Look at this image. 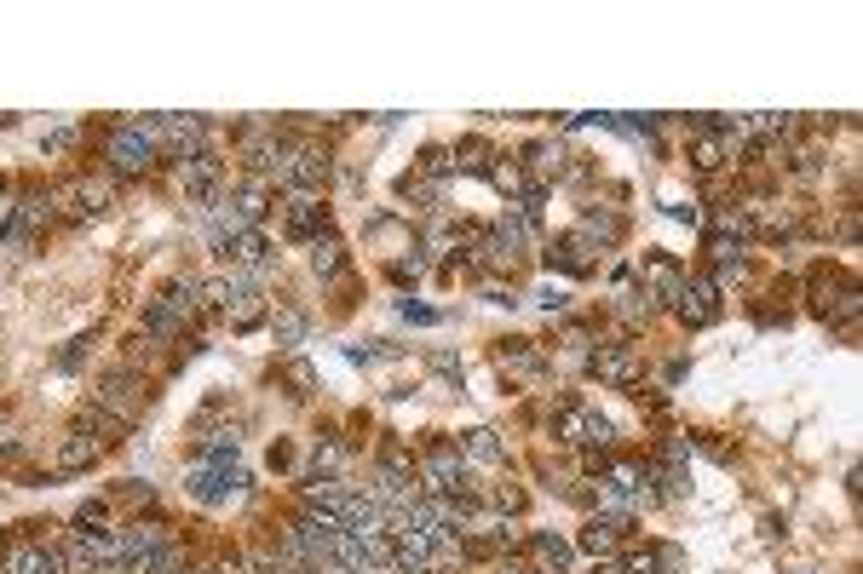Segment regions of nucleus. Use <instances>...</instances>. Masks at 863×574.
I'll use <instances>...</instances> for the list:
<instances>
[{"label":"nucleus","instance_id":"obj_1","mask_svg":"<svg viewBox=\"0 0 863 574\" xmlns=\"http://www.w3.org/2000/svg\"><path fill=\"white\" fill-rule=\"evenodd\" d=\"M156 115H145V121H115L110 127V138H104V161L115 173H145L150 161H156Z\"/></svg>","mask_w":863,"mask_h":574},{"label":"nucleus","instance_id":"obj_2","mask_svg":"<svg viewBox=\"0 0 863 574\" xmlns=\"http://www.w3.org/2000/svg\"><path fill=\"white\" fill-rule=\"evenodd\" d=\"M93 408H104L110 420H122V425H133L138 414L150 408V385L133 374V367H110L104 379L93 385Z\"/></svg>","mask_w":863,"mask_h":574},{"label":"nucleus","instance_id":"obj_3","mask_svg":"<svg viewBox=\"0 0 863 574\" xmlns=\"http://www.w3.org/2000/svg\"><path fill=\"white\" fill-rule=\"evenodd\" d=\"M185 488H190L202 506H225V500H236V495L248 488V471H243V465H190Z\"/></svg>","mask_w":863,"mask_h":574},{"label":"nucleus","instance_id":"obj_4","mask_svg":"<svg viewBox=\"0 0 863 574\" xmlns=\"http://www.w3.org/2000/svg\"><path fill=\"white\" fill-rule=\"evenodd\" d=\"M64 558H70V569H110V563H122V540H115V528H75Z\"/></svg>","mask_w":863,"mask_h":574},{"label":"nucleus","instance_id":"obj_5","mask_svg":"<svg viewBox=\"0 0 863 574\" xmlns=\"http://www.w3.org/2000/svg\"><path fill=\"white\" fill-rule=\"evenodd\" d=\"M156 144L185 161L196 150H208V121L202 115H156Z\"/></svg>","mask_w":863,"mask_h":574},{"label":"nucleus","instance_id":"obj_6","mask_svg":"<svg viewBox=\"0 0 863 574\" xmlns=\"http://www.w3.org/2000/svg\"><path fill=\"white\" fill-rule=\"evenodd\" d=\"M558 437L581 442V448H611L616 442V425L599 414V408H565V414H558Z\"/></svg>","mask_w":863,"mask_h":574},{"label":"nucleus","instance_id":"obj_7","mask_svg":"<svg viewBox=\"0 0 863 574\" xmlns=\"http://www.w3.org/2000/svg\"><path fill=\"white\" fill-rule=\"evenodd\" d=\"M674 311L686 316L691 327H708V322L719 316V287H714L708 276H691V282H679V294H674Z\"/></svg>","mask_w":863,"mask_h":574},{"label":"nucleus","instance_id":"obj_8","mask_svg":"<svg viewBox=\"0 0 863 574\" xmlns=\"http://www.w3.org/2000/svg\"><path fill=\"white\" fill-rule=\"evenodd\" d=\"M588 367L605 385H616V391H628V385L639 379V351H633V345H599V351L588 357Z\"/></svg>","mask_w":863,"mask_h":574},{"label":"nucleus","instance_id":"obj_9","mask_svg":"<svg viewBox=\"0 0 863 574\" xmlns=\"http://www.w3.org/2000/svg\"><path fill=\"white\" fill-rule=\"evenodd\" d=\"M0 574H75V569L58 546H12Z\"/></svg>","mask_w":863,"mask_h":574},{"label":"nucleus","instance_id":"obj_10","mask_svg":"<svg viewBox=\"0 0 863 574\" xmlns=\"http://www.w3.org/2000/svg\"><path fill=\"white\" fill-rule=\"evenodd\" d=\"M495 367H501L507 379H525V385H535L541 374H547V357H541L530 339H507V345L495 351Z\"/></svg>","mask_w":863,"mask_h":574},{"label":"nucleus","instance_id":"obj_11","mask_svg":"<svg viewBox=\"0 0 863 574\" xmlns=\"http://www.w3.org/2000/svg\"><path fill=\"white\" fill-rule=\"evenodd\" d=\"M334 173V155L323 150V144H294V190H323Z\"/></svg>","mask_w":863,"mask_h":574},{"label":"nucleus","instance_id":"obj_12","mask_svg":"<svg viewBox=\"0 0 863 574\" xmlns=\"http://www.w3.org/2000/svg\"><path fill=\"white\" fill-rule=\"evenodd\" d=\"M547 264H558V271H570V276H588V271H599V248H593V241L581 236V230H570V236L553 241Z\"/></svg>","mask_w":863,"mask_h":574},{"label":"nucleus","instance_id":"obj_13","mask_svg":"<svg viewBox=\"0 0 863 574\" xmlns=\"http://www.w3.org/2000/svg\"><path fill=\"white\" fill-rule=\"evenodd\" d=\"M283 219H288V236H317L323 230V201H317L311 190H288V201H283Z\"/></svg>","mask_w":863,"mask_h":574},{"label":"nucleus","instance_id":"obj_14","mask_svg":"<svg viewBox=\"0 0 863 574\" xmlns=\"http://www.w3.org/2000/svg\"><path fill=\"white\" fill-rule=\"evenodd\" d=\"M225 253H231V264H236V271H254V276H266V271H271V241L259 236V230H243V236H236Z\"/></svg>","mask_w":863,"mask_h":574},{"label":"nucleus","instance_id":"obj_15","mask_svg":"<svg viewBox=\"0 0 863 574\" xmlns=\"http://www.w3.org/2000/svg\"><path fill=\"white\" fill-rule=\"evenodd\" d=\"M98 454H104V448H98V437H93V430H82V425H75L70 437L58 442V471H87Z\"/></svg>","mask_w":863,"mask_h":574},{"label":"nucleus","instance_id":"obj_16","mask_svg":"<svg viewBox=\"0 0 863 574\" xmlns=\"http://www.w3.org/2000/svg\"><path fill=\"white\" fill-rule=\"evenodd\" d=\"M110 196H115V184H110V178H82V184L70 190V201H75L70 219H93V213H104V208H110Z\"/></svg>","mask_w":863,"mask_h":574},{"label":"nucleus","instance_id":"obj_17","mask_svg":"<svg viewBox=\"0 0 863 574\" xmlns=\"http://www.w3.org/2000/svg\"><path fill=\"white\" fill-rule=\"evenodd\" d=\"M576 230L588 236L593 248H616V241H621V213H611V208H588Z\"/></svg>","mask_w":863,"mask_h":574},{"label":"nucleus","instance_id":"obj_18","mask_svg":"<svg viewBox=\"0 0 863 574\" xmlns=\"http://www.w3.org/2000/svg\"><path fill=\"white\" fill-rule=\"evenodd\" d=\"M311 271L317 276H340V271H346V241H340L334 230H317L311 236Z\"/></svg>","mask_w":863,"mask_h":574},{"label":"nucleus","instance_id":"obj_19","mask_svg":"<svg viewBox=\"0 0 863 574\" xmlns=\"http://www.w3.org/2000/svg\"><path fill=\"white\" fill-rule=\"evenodd\" d=\"M115 540H122V563H133L138 551H156V546H168L173 535H168L162 523H133V528H122Z\"/></svg>","mask_w":863,"mask_h":574},{"label":"nucleus","instance_id":"obj_20","mask_svg":"<svg viewBox=\"0 0 863 574\" xmlns=\"http://www.w3.org/2000/svg\"><path fill=\"white\" fill-rule=\"evenodd\" d=\"M178 563H185V558H178V546L168 540V546H156V551H138V558L122 563V569L127 574H178Z\"/></svg>","mask_w":863,"mask_h":574},{"label":"nucleus","instance_id":"obj_21","mask_svg":"<svg viewBox=\"0 0 863 574\" xmlns=\"http://www.w3.org/2000/svg\"><path fill=\"white\" fill-rule=\"evenodd\" d=\"M621 528H628V523L593 517L588 528H581V551H593V558H611V551H616V535H621Z\"/></svg>","mask_w":863,"mask_h":574},{"label":"nucleus","instance_id":"obj_22","mask_svg":"<svg viewBox=\"0 0 863 574\" xmlns=\"http://www.w3.org/2000/svg\"><path fill=\"white\" fill-rule=\"evenodd\" d=\"M639 287H645L651 299H674V294H679V271H674L668 259H651L645 276H639Z\"/></svg>","mask_w":863,"mask_h":574},{"label":"nucleus","instance_id":"obj_23","mask_svg":"<svg viewBox=\"0 0 863 574\" xmlns=\"http://www.w3.org/2000/svg\"><path fill=\"white\" fill-rule=\"evenodd\" d=\"M460 454H472V460H484V465H495V460H507V448H501V430H490V425H478L467 442H460Z\"/></svg>","mask_w":863,"mask_h":574},{"label":"nucleus","instance_id":"obj_24","mask_svg":"<svg viewBox=\"0 0 863 574\" xmlns=\"http://www.w3.org/2000/svg\"><path fill=\"white\" fill-rule=\"evenodd\" d=\"M530 558H535L541 569L558 574V569H570V546L558 540V535H530Z\"/></svg>","mask_w":863,"mask_h":574},{"label":"nucleus","instance_id":"obj_25","mask_svg":"<svg viewBox=\"0 0 863 574\" xmlns=\"http://www.w3.org/2000/svg\"><path fill=\"white\" fill-rule=\"evenodd\" d=\"M82 430H98V448H110V442H122V430H127V425H122V420H110L104 408H93V402H87Z\"/></svg>","mask_w":863,"mask_h":574},{"label":"nucleus","instance_id":"obj_26","mask_svg":"<svg viewBox=\"0 0 863 574\" xmlns=\"http://www.w3.org/2000/svg\"><path fill=\"white\" fill-rule=\"evenodd\" d=\"M565 161H570V155L558 150V144H535V150H530V167H535L541 178H565V173H570Z\"/></svg>","mask_w":863,"mask_h":574},{"label":"nucleus","instance_id":"obj_27","mask_svg":"<svg viewBox=\"0 0 863 574\" xmlns=\"http://www.w3.org/2000/svg\"><path fill=\"white\" fill-rule=\"evenodd\" d=\"M340 465H346V442H334V437H329V442H317V448H311V471H317V477H334Z\"/></svg>","mask_w":863,"mask_h":574},{"label":"nucleus","instance_id":"obj_28","mask_svg":"<svg viewBox=\"0 0 863 574\" xmlns=\"http://www.w3.org/2000/svg\"><path fill=\"white\" fill-rule=\"evenodd\" d=\"M306 327L311 322L299 316V311H276V345H299V339H306Z\"/></svg>","mask_w":863,"mask_h":574},{"label":"nucleus","instance_id":"obj_29","mask_svg":"<svg viewBox=\"0 0 863 574\" xmlns=\"http://www.w3.org/2000/svg\"><path fill=\"white\" fill-rule=\"evenodd\" d=\"M420 167H427L437 184H444V173L455 167V150H444V144H432V150H420Z\"/></svg>","mask_w":863,"mask_h":574},{"label":"nucleus","instance_id":"obj_30","mask_svg":"<svg viewBox=\"0 0 863 574\" xmlns=\"http://www.w3.org/2000/svg\"><path fill=\"white\" fill-rule=\"evenodd\" d=\"M490 506L501 511V517H507V511H525V488H513V483H501L495 495H490Z\"/></svg>","mask_w":863,"mask_h":574},{"label":"nucleus","instance_id":"obj_31","mask_svg":"<svg viewBox=\"0 0 863 574\" xmlns=\"http://www.w3.org/2000/svg\"><path fill=\"white\" fill-rule=\"evenodd\" d=\"M478 287L490 294V304H518V287H513V282H501V276H484Z\"/></svg>","mask_w":863,"mask_h":574},{"label":"nucleus","instance_id":"obj_32","mask_svg":"<svg viewBox=\"0 0 863 574\" xmlns=\"http://www.w3.org/2000/svg\"><path fill=\"white\" fill-rule=\"evenodd\" d=\"M535 304L553 316V311H565V304H570V294H565V287H553V282H547V287H535Z\"/></svg>","mask_w":863,"mask_h":574},{"label":"nucleus","instance_id":"obj_33","mask_svg":"<svg viewBox=\"0 0 863 574\" xmlns=\"http://www.w3.org/2000/svg\"><path fill=\"white\" fill-rule=\"evenodd\" d=\"M87 345H93L87 334L70 339V351H58V367H64V374H75V367H82V357H87Z\"/></svg>","mask_w":863,"mask_h":574},{"label":"nucleus","instance_id":"obj_34","mask_svg":"<svg viewBox=\"0 0 863 574\" xmlns=\"http://www.w3.org/2000/svg\"><path fill=\"white\" fill-rule=\"evenodd\" d=\"M104 517H110V506H104V500H87V506H82V517H75V523H82V528H98Z\"/></svg>","mask_w":863,"mask_h":574},{"label":"nucleus","instance_id":"obj_35","mask_svg":"<svg viewBox=\"0 0 863 574\" xmlns=\"http://www.w3.org/2000/svg\"><path fill=\"white\" fill-rule=\"evenodd\" d=\"M17 454H24V442H17L12 430H0V465H7V460H17Z\"/></svg>","mask_w":863,"mask_h":574},{"label":"nucleus","instance_id":"obj_36","mask_svg":"<svg viewBox=\"0 0 863 574\" xmlns=\"http://www.w3.org/2000/svg\"><path fill=\"white\" fill-rule=\"evenodd\" d=\"M70 138H75L70 127H52V133L41 138V150H70Z\"/></svg>","mask_w":863,"mask_h":574},{"label":"nucleus","instance_id":"obj_37","mask_svg":"<svg viewBox=\"0 0 863 574\" xmlns=\"http://www.w3.org/2000/svg\"><path fill=\"white\" fill-rule=\"evenodd\" d=\"M404 316H409V322H437V316L427 311V304H415V299H404Z\"/></svg>","mask_w":863,"mask_h":574},{"label":"nucleus","instance_id":"obj_38","mask_svg":"<svg viewBox=\"0 0 863 574\" xmlns=\"http://www.w3.org/2000/svg\"><path fill=\"white\" fill-rule=\"evenodd\" d=\"M593 574H621V569H616V563H599V569H593Z\"/></svg>","mask_w":863,"mask_h":574},{"label":"nucleus","instance_id":"obj_39","mask_svg":"<svg viewBox=\"0 0 863 574\" xmlns=\"http://www.w3.org/2000/svg\"><path fill=\"white\" fill-rule=\"evenodd\" d=\"M501 574H518V569H501Z\"/></svg>","mask_w":863,"mask_h":574}]
</instances>
